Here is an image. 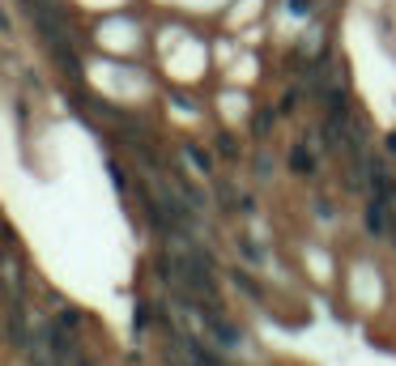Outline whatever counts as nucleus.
<instances>
[{"instance_id": "1", "label": "nucleus", "mask_w": 396, "mask_h": 366, "mask_svg": "<svg viewBox=\"0 0 396 366\" xmlns=\"http://www.w3.org/2000/svg\"><path fill=\"white\" fill-rule=\"evenodd\" d=\"M196 324H201V332L213 340L217 349H226V354H239L247 349V332L230 320L226 311H221V303H205L201 311H196Z\"/></svg>"}, {"instance_id": "2", "label": "nucleus", "mask_w": 396, "mask_h": 366, "mask_svg": "<svg viewBox=\"0 0 396 366\" xmlns=\"http://www.w3.org/2000/svg\"><path fill=\"white\" fill-rule=\"evenodd\" d=\"M166 340H175L192 366H235V362L226 358V349H217L209 336H192V332H184V328H175V324H166Z\"/></svg>"}, {"instance_id": "3", "label": "nucleus", "mask_w": 396, "mask_h": 366, "mask_svg": "<svg viewBox=\"0 0 396 366\" xmlns=\"http://www.w3.org/2000/svg\"><path fill=\"white\" fill-rule=\"evenodd\" d=\"M30 336H34V324H30V307H26V294H5V340L13 354H26L30 349Z\"/></svg>"}, {"instance_id": "4", "label": "nucleus", "mask_w": 396, "mask_h": 366, "mask_svg": "<svg viewBox=\"0 0 396 366\" xmlns=\"http://www.w3.org/2000/svg\"><path fill=\"white\" fill-rule=\"evenodd\" d=\"M392 217H396V201L379 196V192H366V205H362V230L370 238H392Z\"/></svg>"}, {"instance_id": "5", "label": "nucleus", "mask_w": 396, "mask_h": 366, "mask_svg": "<svg viewBox=\"0 0 396 366\" xmlns=\"http://www.w3.org/2000/svg\"><path fill=\"white\" fill-rule=\"evenodd\" d=\"M179 154L192 162V170H196L201 179H213V175H217V170H213L217 162H213V154L205 150V145H196V141H184V145H179Z\"/></svg>"}, {"instance_id": "6", "label": "nucleus", "mask_w": 396, "mask_h": 366, "mask_svg": "<svg viewBox=\"0 0 396 366\" xmlns=\"http://www.w3.org/2000/svg\"><path fill=\"white\" fill-rule=\"evenodd\" d=\"M290 170H294V175H299V179H311L315 175V170H319V162H315V154L307 150V145L299 141V145H294V150H290Z\"/></svg>"}, {"instance_id": "7", "label": "nucleus", "mask_w": 396, "mask_h": 366, "mask_svg": "<svg viewBox=\"0 0 396 366\" xmlns=\"http://www.w3.org/2000/svg\"><path fill=\"white\" fill-rule=\"evenodd\" d=\"M230 285L239 289V294H247L252 303H264V289L252 281V273H247V268H235V273H230Z\"/></svg>"}, {"instance_id": "8", "label": "nucleus", "mask_w": 396, "mask_h": 366, "mask_svg": "<svg viewBox=\"0 0 396 366\" xmlns=\"http://www.w3.org/2000/svg\"><path fill=\"white\" fill-rule=\"evenodd\" d=\"M277 124V111H256V119H252V132H256V141H268V128Z\"/></svg>"}, {"instance_id": "9", "label": "nucleus", "mask_w": 396, "mask_h": 366, "mask_svg": "<svg viewBox=\"0 0 396 366\" xmlns=\"http://www.w3.org/2000/svg\"><path fill=\"white\" fill-rule=\"evenodd\" d=\"M217 154H221V158H230V162H239V158H243V150L235 145V136H230V132H221V136H217Z\"/></svg>"}, {"instance_id": "10", "label": "nucleus", "mask_w": 396, "mask_h": 366, "mask_svg": "<svg viewBox=\"0 0 396 366\" xmlns=\"http://www.w3.org/2000/svg\"><path fill=\"white\" fill-rule=\"evenodd\" d=\"M107 170H111V183H115L119 192L128 187V175H123V166H119V162H107Z\"/></svg>"}, {"instance_id": "11", "label": "nucleus", "mask_w": 396, "mask_h": 366, "mask_svg": "<svg viewBox=\"0 0 396 366\" xmlns=\"http://www.w3.org/2000/svg\"><path fill=\"white\" fill-rule=\"evenodd\" d=\"M290 13H294V17H311L315 5H311V0H290Z\"/></svg>"}, {"instance_id": "12", "label": "nucleus", "mask_w": 396, "mask_h": 366, "mask_svg": "<svg viewBox=\"0 0 396 366\" xmlns=\"http://www.w3.org/2000/svg\"><path fill=\"white\" fill-rule=\"evenodd\" d=\"M294 111H299V90H290L281 99V115H294Z\"/></svg>"}, {"instance_id": "13", "label": "nucleus", "mask_w": 396, "mask_h": 366, "mask_svg": "<svg viewBox=\"0 0 396 366\" xmlns=\"http://www.w3.org/2000/svg\"><path fill=\"white\" fill-rule=\"evenodd\" d=\"M392 243H396V217H392Z\"/></svg>"}]
</instances>
